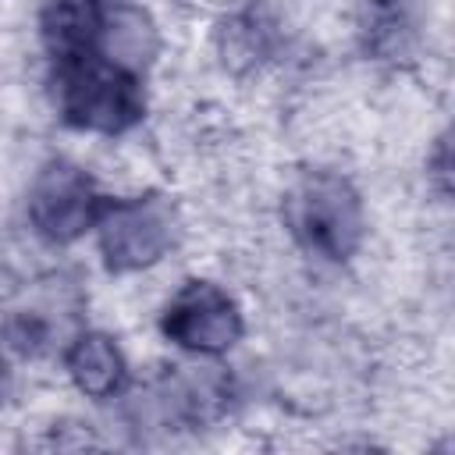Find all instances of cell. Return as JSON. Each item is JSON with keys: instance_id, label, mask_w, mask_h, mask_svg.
<instances>
[{"instance_id": "cell-1", "label": "cell", "mask_w": 455, "mask_h": 455, "mask_svg": "<svg viewBox=\"0 0 455 455\" xmlns=\"http://www.w3.org/2000/svg\"><path fill=\"white\" fill-rule=\"evenodd\" d=\"M53 96L64 124L92 135H124L146 114L139 71H128L103 53H85L53 64Z\"/></svg>"}, {"instance_id": "cell-2", "label": "cell", "mask_w": 455, "mask_h": 455, "mask_svg": "<svg viewBox=\"0 0 455 455\" xmlns=\"http://www.w3.org/2000/svg\"><path fill=\"white\" fill-rule=\"evenodd\" d=\"M284 228L309 256L345 263L363 245L366 206L345 174L306 171L284 196Z\"/></svg>"}, {"instance_id": "cell-3", "label": "cell", "mask_w": 455, "mask_h": 455, "mask_svg": "<svg viewBox=\"0 0 455 455\" xmlns=\"http://www.w3.org/2000/svg\"><path fill=\"white\" fill-rule=\"evenodd\" d=\"M96 245L110 274H139L156 267L178 242V210L164 192L107 199L96 220Z\"/></svg>"}, {"instance_id": "cell-4", "label": "cell", "mask_w": 455, "mask_h": 455, "mask_svg": "<svg viewBox=\"0 0 455 455\" xmlns=\"http://www.w3.org/2000/svg\"><path fill=\"white\" fill-rule=\"evenodd\" d=\"M107 196L92 181V174L71 160H50L28 185V224L50 245H71L85 231L96 228Z\"/></svg>"}, {"instance_id": "cell-5", "label": "cell", "mask_w": 455, "mask_h": 455, "mask_svg": "<svg viewBox=\"0 0 455 455\" xmlns=\"http://www.w3.org/2000/svg\"><path fill=\"white\" fill-rule=\"evenodd\" d=\"M160 334L192 355H224L245 334V316L228 288L192 277L160 309Z\"/></svg>"}, {"instance_id": "cell-6", "label": "cell", "mask_w": 455, "mask_h": 455, "mask_svg": "<svg viewBox=\"0 0 455 455\" xmlns=\"http://www.w3.org/2000/svg\"><path fill=\"white\" fill-rule=\"evenodd\" d=\"M64 370L71 384L92 402H107L128 384V359L103 331H78L64 348Z\"/></svg>"}, {"instance_id": "cell-7", "label": "cell", "mask_w": 455, "mask_h": 455, "mask_svg": "<svg viewBox=\"0 0 455 455\" xmlns=\"http://www.w3.org/2000/svg\"><path fill=\"white\" fill-rule=\"evenodd\" d=\"M107 0H46L39 7V39L50 60H75L100 53Z\"/></svg>"}, {"instance_id": "cell-8", "label": "cell", "mask_w": 455, "mask_h": 455, "mask_svg": "<svg viewBox=\"0 0 455 455\" xmlns=\"http://www.w3.org/2000/svg\"><path fill=\"white\" fill-rule=\"evenodd\" d=\"M156 50H160V36H156L153 18L128 0H107L103 28H100V53L128 71H142L153 64Z\"/></svg>"}, {"instance_id": "cell-9", "label": "cell", "mask_w": 455, "mask_h": 455, "mask_svg": "<svg viewBox=\"0 0 455 455\" xmlns=\"http://www.w3.org/2000/svg\"><path fill=\"white\" fill-rule=\"evenodd\" d=\"M0 384H4V355H0Z\"/></svg>"}]
</instances>
